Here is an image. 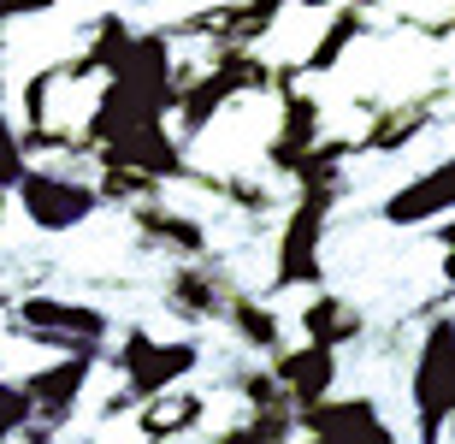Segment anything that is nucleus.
Wrapping results in <instances>:
<instances>
[{
    "label": "nucleus",
    "mask_w": 455,
    "mask_h": 444,
    "mask_svg": "<svg viewBox=\"0 0 455 444\" xmlns=\"http://www.w3.org/2000/svg\"><path fill=\"white\" fill-rule=\"evenodd\" d=\"M202 350L189 338H154V332H131L124 350H118V374L131 379L124 397L142 403V397H160V392H178L189 374H196Z\"/></svg>",
    "instance_id": "2"
},
{
    "label": "nucleus",
    "mask_w": 455,
    "mask_h": 444,
    "mask_svg": "<svg viewBox=\"0 0 455 444\" xmlns=\"http://www.w3.org/2000/svg\"><path fill=\"white\" fill-rule=\"evenodd\" d=\"M450 160H438V166H426L420 178H408V184H396L385 196V225H443V214H450Z\"/></svg>",
    "instance_id": "4"
},
{
    "label": "nucleus",
    "mask_w": 455,
    "mask_h": 444,
    "mask_svg": "<svg viewBox=\"0 0 455 444\" xmlns=\"http://www.w3.org/2000/svg\"><path fill=\"white\" fill-rule=\"evenodd\" d=\"M24 166H30V160H24V142H18V131L6 125V107H0V190H12Z\"/></svg>",
    "instance_id": "7"
},
{
    "label": "nucleus",
    "mask_w": 455,
    "mask_h": 444,
    "mask_svg": "<svg viewBox=\"0 0 455 444\" xmlns=\"http://www.w3.org/2000/svg\"><path fill=\"white\" fill-rule=\"evenodd\" d=\"M18 320L30 326V338H48V343H66V350H101L107 338V314L101 308H84V303H60V296H24Z\"/></svg>",
    "instance_id": "3"
},
{
    "label": "nucleus",
    "mask_w": 455,
    "mask_h": 444,
    "mask_svg": "<svg viewBox=\"0 0 455 444\" xmlns=\"http://www.w3.org/2000/svg\"><path fill=\"white\" fill-rule=\"evenodd\" d=\"M60 0H0V18H48Z\"/></svg>",
    "instance_id": "8"
},
{
    "label": "nucleus",
    "mask_w": 455,
    "mask_h": 444,
    "mask_svg": "<svg viewBox=\"0 0 455 444\" xmlns=\"http://www.w3.org/2000/svg\"><path fill=\"white\" fill-rule=\"evenodd\" d=\"M0 225H6V190H0Z\"/></svg>",
    "instance_id": "9"
},
{
    "label": "nucleus",
    "mask_w": 455,
    "mask_h": 444,
    "mask_svg": "<svg viewBox=\"0 0 455 444\" xmlns=\"http://www.w3.org/2000/svg\"><path fill=\"white\" fill-rule=\"evenodd\" d=\"M12 202L18 214L36 225V231H48V238H66V231H77V225H89L95 214H101V190L84 184V178H71V172L60 166H24L12 184Z\"/></svg>",
    "instance_id": "1"
},
{
    "label": "nucleus",
    "mask_w": 455,
    "mask_h": 444,
    "mask_svg": "<svg viewBox=\"0 0 455 444\" xmlns=\"http://www.w3.org/2000/svg\"><path fill=\"white\" fill-rule=\"evenodd\" d=\"M272 374H278V392L307 409V403L331 397V385H338V350H325V343H296V350L278 356Z\"/></svg>",
    "instance_id": "6"
},
{
    "label": "nucleus",
    "mask_w": 455,
    "mask_h": 444,
    "mask_svg": "<svg viewBox=\"0 0 455 444\" xmlns=\"http://www.w3.org/2000/svg\"><path fill=\"white\" fill-rule=\"evenodd\" d=\"M89 367H95V350H71L66 361L24 374V397H30V409L53 415V421H66L71 403H77V397H84V385H89Z\"/></svg>",
    "instance_id": "5"
}]
</instances>
